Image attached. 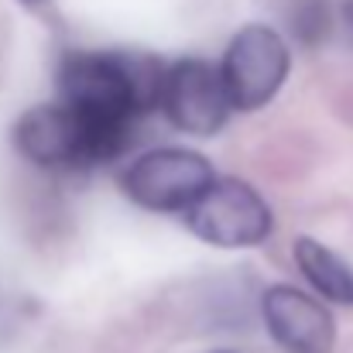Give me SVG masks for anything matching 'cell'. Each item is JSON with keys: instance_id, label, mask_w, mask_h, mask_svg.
I'll return each mask as SVG.
<instances>
[{"instance_id": "6da1fadb", "label": "cell", "mask_w": 353, "mask_h": 353, "mask_svg": "<svg viewBox=\"0 0 353 353\" xmlns=\"http://www.w3.org/2000/svg\"><path fill=\"white\" fill-rule=\"evenodd\" d=\"M161 76L165 69L151 59L76 52L59 65V103L93 130L103 161H110L127 148L134 120L158 107Z\"/></svg>"}, {"instance_id": "7a4b0ae2", "label": "cell", "mask_w": 353, "mask_h": 353, "mask_svg": "<svg viewBox=\"0 0 353 353\" xmlns=\"http://www.w3.org/2000/svg\"><path fill=\"white\" fill-rule=\"evenodd\" d=\"M213 182H216V172L210 158L185 151V148H161V151L141 154L127 168L123 192L144 210H158V213L182 210L185 213Z\"/></svg>"}, {"instance_id": "3957f363", "label": "cell", "mask_w": 353, "mask_h": 353, "mask_svg": "<svg viewBox=\"0 0 353 353\" xmlns=\"http://www.w3.org/2000/svg\"><path fill=\"white\" fill-rule=\"evenodd\" d=\"M185 227L213 247H254L271 234L268 203L240 179H216L189 210Z\"/></svg>"}, {"instance_id": "277c9868", "label": "cell", "mask_w": 353, "mask_h": 353, "mask_svg": "<svg viewBox=\"0 0 353 353\" xmlns=\"http://www.w3.org/2000/svg\"><path fill=\"white\" fill-rule=\"evenodd\" d=\"M288 76V45L268 24H247L230 41L220 79L234 110L264 107Z\"/></svg>"}, {"instance_id": "5b68a950", "label": "cell", "mask_w": 353, "mask_h": 353, "mask_svg": "<svg viewBox=\"0 0 353 353\" xmlns=\"http://www.w3.org/2000/svg\"><path fill=\"white\" fill-rule=\"evenodd\" d=\"M158 107L179 130L196 134V137L216 134L227 123V114L234 110L227 100L220 69H213L203 59H185L165 69Z\"/></svg>"}, {"instance_id": "8992f818", "label": "cell", "mask_w": 353, "mask_h": 353, "mask_svg": "<svg viewBox=\"0 0 353 353\" xmlns=\"http://www.w3.org/2000/svg\"><path fill=\"white\" fill-rule=\"evenodd\" d=\"M14 148L41 168H76L100 161L93 130L62 103L31 107L14 127Z\"/></svg>"}, {"instance_id": "52a82bcc", "label": "cell", "mask_w": 353, "mask_h": 353, "mask_svg": "<svg viewBox=\"0 0 353 353\" xmlns=\"http://www.w3.org/2000/svg\"><path fill=\"white\" fill-rule=\"evenodd\" d=\"M264 323L288 353H333L336 323L312 295L278 285L264 295Z\"/></svg>"}, {"instance_id": "ba28073f", "label": "cell", "mask_w": 353, "mask_h": 353, "mask_svg": "<svg viewBox=\"0 0 353 353\" xmlns=\"http://www.w3.org/2000/svg\"><path fill=\"white\" fill-rule=\"evenodd\" d=\"M295 261L299 271L312 281V288L336 302V305H353V268L347 261H340L330 247H323L319 240H295Z\"/></svg>"}, {"instance_id": "9c48e42d", "label": "cell", "mask_w": 353, "mask_h": 353, "mask_svg": "<svg viewBox=\"0 0 353 353\" xmlns=\"http://www.w3.org/2000/svg\"><path fill=\"white\" fill-rule=\"evenodd\" d=\"M21 3H41V0H21Z\"/></svg>"}, {"instance_id": "30bf717a", "label": "cell", "mask_w": 353, "mask_h": 353, "mask_svg": "<svg viewBox=\"0 0 353 353\" xmlns=\"http://www.w3.org/2000/svg\"><path fill=\"white\" fill-rule=\"evenodd\" d=\"M213 353H234V350H213Z\"/></svg>"}, {"instance_id": "8fae6325", "label": "cell", "mask_w": 353, "mask_h": 353, "mask_svg": "<svg viewBox=\"0 0 353 353\" xmlns=\"http://www.w3.org/2000/svg\"><path fill=\"white\" fill-rule=\"evenodd\" d=\"M350 14H353V7H350Z\"/></svg>"}]
</instances>
